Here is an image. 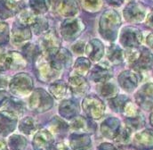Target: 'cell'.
Instances as JSON below:
<instances>
[{"instance_id":"50","label":"cell","mask_w":153,"mask_h":150,"mask_svg":"<svg viewBox=\"0 0 153 150\" xmlns=\"http://www.w3.org/2000/svg\"><path fill=\"white\" fill-rule=\"evenodd\" d=\"M146 43H147V45L151 47V48H152L153 49V33H151L147 38H146Z\"/></svg>"},{"instance_id":"33","label":"cell","mask_w":153,"mask_h":150,"mask_svg":"<svg viewBox=\"0 0 153 150\" xmlns=\"http://www.w3.org/2000/svg\"><path fill=\"white\" fill-rule=\"evenodd\" d=\"M25 110L24 103L17 98H10L6 105V111L13 112L16 116L23 113Z\"/></svg>"},{"instance_id":"44","label":"cell","mask_w":153,"mask_h":150,"mask_svg":"<svg viewBox=\"0 0 153 150\" xmlns=\"http://www.w3.org/2000/svg\"><path fill=\"white\" fill-rule=\"evenodd\" d=\"M9 39V29L8 25L0 22V45L4 44Z\"/></svg>"},{"instance_id":"16","label":"cell","mask_w":153,"mask_h":150,"mask_svg":"<svg viewBox=\"0 0 153 150\" xmlns=\"http://www.w3.org/2000/svg\"><path fill=\"white\" fill-rule=\"evenodd\" d=\"M70 128L75 133H94L96 126L91 119H86L82 116H76L71 122Z\"/></svg>"},{"instance_id":"31","label":"cell","mask_w":153,"mask_h":150,"mask_svg":"<svg viewBox=\"0 0 153 150\" xmlns=\"http://www.w3.org/2000/svg\"><path fill=\"white\" fill-rule=\"evenodd\" d=\"M107 56L109 58V60L114 64H119L123 62V58H124V54L122 49L116 45H112L108 48L107 51Z\"/></svg>"},{"instance_id":"22","label":"cell","mask_w":153,"mask_h":150,"mask_svg":"<svg viewBox=\"0 0 153 150\" xmlns=\"http://www.w3.org/2000/svg\"><path fill=\"white\" fill-rule=\"evenodd\" d=\"M92 144L87 133H72L70 136V145L73 150H86Z\"/></svg>"},{"instance_id":"43","label":"cell","mask_w":153,"mask_h":150,"mask_svg":"<svg viewBox=\"0 0 153 150\" xmlns=\"http://www.w3.org/2000/svg\"><path fill=\"white\" fill-rule=\"evenodd\" d=\"M34 32L36 34H41L43 32H45L48 30V21L45 17H40L38 16L36 22L34 24L31 26Z\"/></svg>"},{"instance_id":"14","label":"cell","mask_w":153,"mask_h":150,"mask_svg":"<svg viewBox=\"0 0 153 150\" xmlns=\"http://www.w3.org/2000/svg\"><path fill=\"white\" fill-rule=\"evenodd\" d=\"M32 144L35 150H50L53 144V137L49 130H41L35 134Z\"/></svg>"},{"instance_id":"7","label":"cell","mask_w":153,"mask_h":150,"mask_svg":"<svg viewBox=\"0 0 153 150\" xmlns=\"http://www.w3.org/2000/svg\"><path fill=\"white\" fill-rule=\"evenodd\" d=\"M26 62L22 56L16 52L4 53L0 51V71L7 69H22L25 67Z\"/></svg>"},{"instance_id":"53","label":"cell","mask_w":153,"mask_h":150,"mask_svg":"<svg viewBox=\"0 0 153 150\" xmlns=\"http://www.w3.org/2000/svg\"><path fill=\"white\" fill-rule=\"evenodd\" d=\"M0 150H7L5 143L2 140H0Z\"/></svg>"},{"instance_id":"6","label":"cell","mask_w":153,"mask_h":150,"mask_svg":"<svg viewBox=\"0 0 153 150\" xmlns=\"http://www.w3.org/2000/svg\"><path fill=\"white\" fill-rule=\"evenodd\" d=\"M32 78L26 74L16 75L10 83V89L16 96H26L32 90Z\"/></svg>"},{"instance_id":"12","label":"cell","mask_w":153,"mask_h":150,"mask_svg":"<svg viewBox=\"0 0 153 150\" xmlns=\"http://www.w3.org/2000/svg\"><path fill=\"white\" fill-rule=\"evenodd\" d=\"M136 103L143 109L153 107V83H147L135 94Z\"/></svg>"},{"instance_id":"47","label":"cell","mask_w":153,"mask_h":150,"mask_svg":"<svg viewBox=\"0 0 153 150\" xmlns=\"http://www.w3.org/2000/svg\"><path fill=\"white\" fill-rule=\"evenodd\" d=\"M106 1L109 4L113 6H120L124 2V0H106Z\"/></svg>"},{"instance_id":"5","label":"cell","mask_w":153,"mask_h":150,"mask_svg":"<svg viewBox=\"0 0 153 150\" xmlns=\"http://www.w3.org/2000/svg\"><path fill=\"white\" fill-rule=\"evenodd\" d=\"M85 30V24L77 18H68L61 26V34L67 41L75 40Z\"/></svg>"},{"instance_id":"35","label":"cell","mask_w":153,"mask_h":150,"mask_svg":"<svg viewBox=\"0 0 153 150\" xmlns=\"http://www.w3.org/2000/svg\"><path fill=\"white\" fill-rule=\"evenodd\" d=\"M99 91H100V94L102 97L112 98L117 93V86L115 85L114 83L105 81V82H102V84L101 85V87L99 88Z\"/></svg>"},{"instance_id":"52","label":"cell","mask_w":153,"mask_h":150,"mask_svg":"<svg viewBox=\"0 0 153 150\" xmlns=\"http://www.w3.org/2000/svg\"><path fill=\"white\" fill-rule=\"evenodd\" d=\"M7 86V80L5 78L0 76V88H4Z\"/></svg>"},{"instance_id":"18","label":"cell","mask_w":153,"mask_h":150,"mask_svg":"<svg viewBox=\"0 0 153 150\" xmlns=\"http://www.w3.org/2000/svg\"><path fill=\"white\" fill-rule=\"evenodd\" d=\"M69 88L74 95L81 97L88 90L89 84L84 76L75 74L69 79Z\"/></svg>"},{"instance_id":"24","label":"cell","mask_w":153,"mask_h":150,"mask_svg":"<svg viewBox=\"0 0 153 150\" xmlns=\"http://www.w3.org/2000/svg\"><path fill=\"white\" fill-rule=\"evenodd\" d=\"M79 112L78 104L73 100H64L59 107V112L62 118L71 120L75 118Z\"/></svg>"},{"instance_id":"3","label":"cell","mask_w":153,"mask_h":150,"mask_svg":"<svg viewBox=\"0 0 153 150\" xmlns=\"http://www.w3.org/2000/svg\"><path fill=\"white\" fill-rule=\"evenodd\" d=\"M60 46L61 41L53 30L45 32L40 39V53L45 58L49 59L60 49Z\"/></svg>"},{"instance_id":"41","label":"cell","mask_w":153,"mask_h":150,"mask_svg":"<svg viewBox=\"0 0 153 150\" xmlns=\"http://www.w3.org/2000/svg\"><path fill=\"white\" fill-rule=\"evenodd\" d=\"M143 124H144V119L141 115V113L134 117H130L126 119V126L128 127L131 130H139L143 126Z\"/></svg>"},{"instance_id":"27","label":"cell","mask_w":153,"mask_h":150,"mask_svg":"<svg viewBox=\"0 0 153 150\" xmlns=\"http://www.w3.org/2000/svg\"><path fill=\"white\" fill-rule=\"evenodd\" d=\"M19 10V4L16 0H0V17L9 18L15 14Z\"/></svg>"},{"instance_id":"8","label":"cell","mask_w":153,"mask_h":150,"mask_svg":"<svg viewBox=\"0 0 153 150\" xmlns=\"http://www.w3.org/2000/svg\"><path fill=\"white\" fill-rule=\"evenodd\" d=\"M143 41L141 32L134 27H125L120 34V43L128 48L138 47Z\"/></svg>"},{"instance_id":"20","label":"cell","mask_w":153,"mask_h":150,"mask_svg":"<svg viewBox=\"0 0 153 150\" xmlns=\"http://www.w3.org/2000/svg\"><path fill=\"white\" fill-rule=\"evenodd\" d=\"M132 68L136 71L151 69L153 65V55L147 48H143L138 58L131 64Z\"/></svg>"},{"instance_id":"11","label":"cell","mask_w":153,"mask_h":150,"mask_svg":"<svg viewBox=\"0 0 153 150\" xmlns=\"http://www.w3.org/2000/svg\"><path fill=\"white\" fill-rule=\"evenodd\" d=\"M47 60L54 70L60 72L62 69L68 68L71 64L72 56L66 48H60L53 56Z\"/></svg>"},{"instance_id":"34","label":"cell","mask_w":153,"mask_h":150,"mask_svg":"<svg viewBox=\"0 0 153 150\" xmlns=\"http://www.w3.org/2000/svg\"><path fill=\"white\" fill-rule=\"evenodd\" d=\"M128 101V98L126 96L120 95V96H115L114 98L109 99V104L111 108L114 112H123L124 106L126 103Z\"/></svg>"},{"instance_id":"13","label":"cell","mask_w":153,"mask_h":150,"mask_svg":"<svg viewBox=\"0 0 153 150\" xmlns=\"http://www.w3.org/2000/svg\"><path fill=\"white\" fill-rule=\"evenodd\" d=\"M117 80L123 89L131 92L138 86L141 80V76L134 71H125L119 74Z\"/></svg>"},{"instance_id":"45","label":"cell","mask_w":153,"mask_h":150,"mask_svg":"<svg viewBox=\"0 0 153 150\" xmlns=\"http://www.w3.org/2000/svg\"><path fill=\"white\" fill-rule=\"evenodd\" d=\"M72 49H73V51L75 53L78 54V55L83 54V52L85 50V43L84 42H81V41L76 42L75 45L72 46Z\"/></svg>"},{"instance_id":"32","label":"cell","mask_w":153,"mask_h":150,"mask_svg":"<svg viewBox=\"0 0 153 150\" xmlns=\"http://www.w3.org/2000/svg\"><path fill=\"white\" fill-rule=\"evenodd\" d=\"M22 54L25 56L26 60L29 62L36 61V59L39 56L40 49L34 44H27L22 47Z\"/></svg>"},{"instance_id":"1","label":"cell","mask_w":153,"mask_h":150,"mask_svg":"<svg viewBox=\"0 0 153 150\" xmlns=\"http://www.w3.org/2000/svg\"><path fill=\"white\" fill-rule=\"evenodd\" d=\"M121 24L118 13L115 10H107L103 13L100 20V34L107 40L114 41Z\"/></svg>"},{"instance_id":"40","label":"cell","mask_w":153,"mask_h":150,"mask_svg":"<svg viewBox=\"0 0 153 150\" xmlns=\"http://www.w3.org/2000/svg\"><path fill=\"white\" fill-rule=\"evenodd\" d=\"M131 130L125 126V127H120L119 131L117 133V135L116 136L114 140H116L117 143L120 144V145H126L129 143L130 141V136H131Z\"/></svg>"},{"instance_id":"17","label":"cell","mask_w":153,"mask_h":150,"mask_svg":"<svg viewBox=\"0 0 153 150\" xmlns=\"http://www.w3.org/2000/svg\"><path fill=\"white\" fill-rule=\"evenodd\" d=\"M91 80L94 82H105L112 77V69L106 64L102 63L96 64L91 71Z\"/></svg>"},{"instance_id":"15","label":"cell","mask_w":153,"mask_h":150,"mask_svg":"<svg viewBox=\"0 0 153 150\" xmlns=\"http://www.w3.org/2000/svg\"><path fill=\"white\" fill-rule=\"evenodd\" d=\"M17 124V116L9 111L0 112V135L6 136L12 132Z\"/></svg>"},{"instance_id":"48","label":"cell","mask_w":153,"mask_h":150,"mask_svg":"<svg viewBox=\"0 0 153 150\" xmlns=\"http://www.w3.org/2000/svg\"><path fill=\"white\" fill-rule=\"evenodd\" d=\"M8 99V95L4 92V91H0V106Z\"/></svg>"},{"instance_id":"2","label":"cell","mask_w":153,"mask_h":150,"mask_svg":"<svg viewBox=\"0 0 153 150\" xmlns=\"http://www.w3.org/2000/svg\"><path fill=\"white\" fill-rule=\"evenodd\" d=\"M30 107L37 112H45L52 108L53 100L52 97L43 88L34 90L30 98Z\"/></svg>"},{"instance_id":"4","label":"cell","mask_w":153,"mask_h":150,"mask_svg":"<svg viewBox=\"0 0 153 150\" xmlns=\"http://www.w3.org/2000/svg\"><path fill=\"white\" fill-rule=\"evenodd\" d=\"M83 109L89 119L98 120L102 117L105 111L103 102L95 96H87L82 103Z\"/></svg>"},{"instance_id":"54","label":"cell","mask_w":153,"mask_h":150,"mask_svg":"<svg viewBox=\"0 0 153 150\" xmlns=\"http://www.w3.org/2000/svg\"><path fill=\"white\" fill-rule=\"evenodd\" d=\"M151 123H152V125L153 126V112L151 114Z\"/></svg>"},{"instance_id":"9","label":"cell","mask_w":153,"mask_h":150,"mask_svg":"<svg viewBox=\"0 0 153 150\" xmlns=\"http://www.w3.org/2000/svg\"><path fill=\"white\" fill-rule=\"evenodd\" d=\"M36 61H37L36 71H37V76L39 80L44 81V82H48V81L54 80L59 75L60 72L54 70L51 66L49 61L44 56L43 57L38 56L36 59Z\"/></svg>"},{"instance_id":"28","label":"cell","mask_w":153,"mask_h":150,"mask_svg":"<svg viewBox=\"0 0 153 150\" xmlns=\"http://www.w3.org/2000/svg\"><path fill=\"white\" fill-rule=\"evenodd\" d=\"M69 128V125L58 116L53 117L48 124V129L50 132H53L56 135H62L66 133Z\"/></svg>"},{"instance_id":"21","label":"cell","mask_w":153,"mask_h":150,"mask_svg":"<svg viewBox=\"0 0 153 150\" xmlns=\"http://www.w3.org/2000/svg\"><path fill=\"white\" fill-rule=\"evenodd\" d=\"M120 127V122L118 119L114 117H110L102 123L101 131L104 137L111 140H114L119 131Z\"/></svg>"},{"instance_id":"37","label":"cell","mask_w":153,"mask_h":150,"mask_svg":"<svg viewBox=\"0 0 153 150\" xmlns=\"http://www.w3.org/2000/svg\"><path fill=\"white\" fill-rule=\"evenodd\" d=\"M90 67H91V62L87 58H85V57L78 58L74 65L76 74L81 75V76H85L86 74L88 71L90 70Z\"/></svg>"},{"instance_id":"19","label":"cell","mask_w":153,"mask_h":150,"mask_svg":"<svg viewBox=\"0 0 153 150\" xmlns=\"http://www.w3.org/2000/svg\"><path fill=\"white\" fill-rule=\"evenodd\" d=\"M133 145L138 150H149L153 148V134L150 130H143L137 133L134 140Z\"/></svg>"},{"instance_id":"49","label":"cell","mask_w":153,"mask_h":150,"mask_svg":"<svg viewBox=\"0 0 153 150\" xmlns=\"http://www.w3.org/2000/svg\"><path fill=\"white\" fill-rule=\"evenodd\" d=\"M146 22H147V24H148L150 27H152L153 28V10L151 12V14L148 15Z\"/></svg>"},{"instance_id":"46","label":"cell","mask_w":153,"mask_h":150,"mask_svg":"<svg viewBox=\"0 0 153 150\" xmlns=\"http://www.w3.org/2000/svg\"><path fill=\"white\" fill-rule=\"evenodd\" d=\"M97 150H117L114 146H112L111 144L109 143H103L102 145L99 146V148H97Z\"/></svg>"},{"instance_id":"10","label":"cell","mask_w":153,"mask_h":150,"mask_svg":"<svg viewBox=\"0 0 153 150\" xmlns=\"http://www.w3.org/2000/svg\"><path fill=\"white\" fill-rule=\"evenodd\" d=\"M125 19L129 22H140L146 15V8L141 3L134 1L130 2L123 11Z\"/></svg>"},{"instance_id":"51","label":"cell","mask_w":153,"mask_h":150,"mask_svg":"<svg viewBox=\"0 0 153 150\" xmlns=\"http://www.w3.org/2000/svg\"><path fill=\"white\" fill-rule=\"evenodd\" d=\"M53 150H69L68 148L63 144V143H58Z\"/></svg>"},{"instance_id":"23","label":"cell","mask_w":153,"mask_h":150,"mask_svg":"<svg viewBox=\"0 0 153 150\" xmlns=\"http://www.w3.org/2000/svg\"><path fill=\"white\" fill-rule=\"evenodd\" d=\"M85 53L92 61H99L104 54L103 44L99 39L94 38L87 44Z\"/></svg>"},{"instance_id":"36","label":"cell","mask_w":153,"mask_h":150,"mask_svg":"<svg viewBox=\"0 0 153 150\" xmlns=\"http://www.w3.org/2000/svg\"><path fill=\"white\" fill-rule=\"evenodd\" d=\"M37 18H38V15L32 10L25 9L21 12L19 20H20V22L23 25L32 26L34 22H36Z\"/></svg>"},{"instance_id":"42","label":"cell","mask_w":153,"mask_h":150,"mask_svg":"<svg viewBox=\"0 0 153 150\" xmlns=\"http://www.w3.org/2000/svg\"><path fill=\"white\" fill-rule=\"evenodd\" d=\"M83 9L86 12H96L102 6V0H78Z\"/></svg>"},{"instance_id":"25","label":"cell","mask_w":153,"mask_h":150,"mask_svg":"<svg viewBox=\"0 0 153 150\" xmlns=\"http://www.w3.org/2000/svg\"><path fill=\"white\" fill-rule=\"evenodd\" d=\"M30 38H31V31L29 26L20 23L13 27V41L14 44H20Z\"/></svg>"},{"instance_id":"39","label":"cell","mask_w":153,"mask_h":150,"mask_svg":"<svg viewBox=\"0 0 153 150\" xmlns=\"http://www.w3.org/2000/svg\"><path fill=\"white\" fill-rule=\"evenodd\" d=\"M27 145V140L20 135H13L9 139V147L13 150H24Z\"/></svg>"},{"instance_id":"30","label":"cell","mask_w":153,"mask_h":150,"mask_svg":"<svg viewBox=\"0 0 153 150\" xmlns=\"http://www.w3.org/2000/svg\"><path fill=\"white\" fill-rule=\"evenodd\" d=\"M49 89H50V92L52 93V95L55 98L60 99V98H64L67 95L69 88L63 81H55L50 85Z\"/></svg>"},{"instance_id":"26","label":"cell","mask_w":153,"mask_h":150,"mask_svg":"<svg viewBox=\"0 0 153 150\" xmlns=\"http://www.w3.org/2000/svg\"><path fill=\"white\" fill-rule=\"evenodd\" d=\"M58 12L64 17L74 16L78 12V5L76 0H62L57 4Z\"/></svg>"},{"instance_id":"29","label":"cell","mask_w":153,"mask_h":150,"mask_svg":"<svg viewBox=\"0 0 153 150\" xmlns=\"http://www.w3.org/2000/svg\"><path fill=\"white\" fill-rule=\"evenodd\" d=\"M19 130L24 134L30 135L38 130V123L33 118L26 117L20 122Z\"/></svg>"},{"instance_id":"38","label":"cell","mask_w":153,"mask_h":150,"mask_svg":"<svg viewBox=\"0 0 153 150\" xmlns=\"http://www.w3.org/2000/svg\"><path fill=\"white\" fill-rule=\"evenodd\" d=\"M30 5L31 10L36 14H42L47 12L49 7L48 0H30Z\"/></svg>"}]
</instances>
